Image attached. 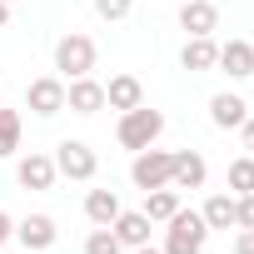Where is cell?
I'll list each match as a JSON object with an SVG mask.
<instances>
[{"label":"cell","instance_id":"6da1fadb","mask_svg":"<svg viewBox=\"0 0 254 254\" xmlns=\"http://www.w3.org/2000/svg\"><path fill=\"white\" fill-rule=\"evenodd\" d=\"M115 135H120L125 150H135V155H140V150H150V145L165 135V115L150 110V105H135V110H125V115H120V130H115Z\"/></svg>","mask_w":254,"mask_h":254},{"label":"cell","instance_id":"7a4b0ae2","mask_svg":"<svg viewBox=\"0 0 254 254\" xmlns=\"http://www.w3.org/2000/svg\"><path fill=\"white\" fill-rule=\"evenodd\" d=\"M165 224H170V229H165V249H160V254H199L204 239H209V224H204V214H194V209H175Z\"/></svg>","mask_w":254,"mask_h":254},{"label":"cell","instance_id":"3957f363","mask_svg":"<svg viewBox=\"0 0 254 254\" xmlns=\"http://www.w3.org/2000/svg\"><path fill=\"white\" fill-rule=\"evenodd\" d=\"M55 70H60L65 80L90 75V70H95V40H90V35H80V30L60 35V40H55Z\"/></svg>","mask_w":254,"mask_h":254},{"label":"cell","instance_id":"277c9868","mask_svg":"<svg viewBox=\"0 0 254 254\" xmlns=\"http://www.w3.org/2000/svg\"><path fill=\"white\" fill-rule=\"evenodd\" d=\"M170 175H175V155L170 150H140L135 155V165H130V180H135V190H165L170 185Z\"/></svg>","mask_w":254,"mask_h":254},{"label":"cell","instance_id":"5b68a950","mask_svg":"<svg viewBox=\"0 0 254 254\" xmlns=\"http://www.w3.org/2000/svg\"><path fill=\"white\" fill-rule=\"evenodd\" d=\"M55 170L65 175V180H95V170H100V160H95V150L85 145V140H60L55 145Z\"/></svg>","mask_w":254,"mask_h":254},{"label":"cell","instance_id":"8992f818","mask_svg":"<svg viewBox=\"0 0 254 254\" xmlns=\"http://www.w3.org/2000/svg\"><path fill=\"white\" fill-rule=\"evenodd\" d=\"M25 110H35L40 120L60 115V110H65V80H55V75L30 80V85H25Z\"/></svg>","mask_w":254,"mask_h":254},{"label":"cell","instance_id":"52a82bcc","mask_svg":"<svg viewBox=\"0 0 254 254\" xmlns=\"http://www.w3.org/2000/svg\"><path fill=\"white\" fill-rule=\"evenodd\" d=\"M65 110H75V115H100V110H105V85L90 80V75L65 80Z\"/></svg>","mask_w":254,"mask_h":254},{"label":"cell","instance_id":"ba28073f","mask_svg":"<svg viewBox=\"0 0 254 254\" xmlns=\"http://www.w3.org/2000/svg\"><path fill=\"white\" fill-rule=\"evenodd\" d=\"M110 229H115V239H120L125 249H140V244H150V229H155V224H150L145 209H120Z\"/></svg>","mask_w":254,"mask_h":254},{"label":"cell","instance_id":"9c48e42d","mask_svg":"<svg viewBox=\"0 0 254 254\" xmlns=\"http://www.w3.org/2000/svg\"><path fill=\"white\" fill-rule=\"evenodd\" d=\"M55 155H40V150H30L25 160H20V170H15V180L25 185V190H50L55 185Z\"/></svg>","mask_w":254,"mask_h":254},{"label":"cell","instance_id":"30bf717a","mask_svg":"<svg viewBox=\"0 0 254 254\" xmlns=\"http://www.w3.org/2000/svg\"><path fill=\"white\" fill-rule=\"evenodd\" d=\"M15 239H20L25 249H35V254H40V249H50V244L60 239V229H55V219H50V214H25V219L15 224Z\"/></svg>","mask_w":254,"mask_h":254},{"label":"cell","instance_id":"8fae6325","mask_svg":"<svg viewBox=\"0 0 254 254\" xmlns=\"http://www.w3.org/2000/svg\"><path fill=\"white\" fill-rule=\"evenodd\" d=\"M214 65H219L229 80H249V75H254V45H249V40H224Z\"/></svg>","mask_w":254,"mask_h":254},{"label":"cell","instance_id":"7c38bea8","mask_svg":"<svg viewBox=\"0 0 254 254\" xmlns=\"http://www.w3.org/2000/svg\"><path fill=\"white\" fill-rule=\"evenodd\" d=\"M180 25H185V35H214L219 30V5L214 0H190V5H180Z\"/></svg>","mask_w":254,"mask_h":254},{"label":"cell","instance_id":"4fadbf2b","mask_svg":"<svg viewBox=\"0 0 254 254\" xmlns=\"http://www.w3.org/2000/svg\"><path fill=\"white\" fill-rule=\"evenodd\" d=\"M204 180H209L204 155H199V150H180V155H175V175H170V185H175V190H199Z\"/></svg>","mask_w":254,"mask_h":254},{"label":"cell","instance_id":"5bb4252c","mask_svg":"<svg viewBox=\"0 0 254 254\" xmlns=\"http://www.w3.org/2000/svg\"><path fill=\"white\" fill-rule=\"evenodd\" d=\"M105 105L110 110H135V105H145V85L135 80V75H110V85H105Z\"/></svg>","mask_w":254,"mask_h":254},{"label":"cell","instance_id":"9a60e30c","mask_svg":"<svg viewBox=\"0 0 254 254\" xmlns=\"http://www.w3.org/2000/svg\"><path fill=\"white\" fill-rule=\"evenodd\" d=\"M214 60H219V45H214V35H190V40H185V50H180V65H185L190 75H199V70H214Z\"/></svg>","mask_w":254,"mask_h":254},{"label":"cell","instance_id":"2e32d148","mask_svg":"<svg viewBox=\"0 0 254 254\" xmlns=\"http://www.w3.org/2000/svg\"><path fill=\"white\" fill-rule=\"evenodd\" d=\"M209 120L219 125V130H239V125L249 120V105H244L239 95H229V90H219V95L209 100Z\"/></svg>","mask_w":254,"mask_h":254},{"label":"cell","instance_id":"e0dca14e","mask_svg":"<svg viewBox=\"0 0 254 254\" xmlns=\"http://www.w3.org/2000/svg\"><path fill=\"white\" fill-rule=\"evenodd\" d=\"M115 214H120V194L115 190H90L85 194V219L90 224H115Z\"/></svg>","mask_w":254,"mask_h":254},{"label":"cell","instance_id":"ac0fdd59","mask_svg":"<svg viewBox=\"0 0 254 254\" xmlns=\"http://www.w3.org/2000/svg\"><path fill=\"white\" fill-rule=\"evenodd\" d=\"M175 209H180V190H175V185H165V190H145V214H150V224H165Z\"/></svg>","mask_w":254,"mask_h":254},{"label":"cell","instance_id":"d6986e66","mask_svg":"<svg viewBox=\"0 0 254 254\" xmlns=\"http://www.w3.org/2000/svg\"><path fill=\"white\" fill-rule=\"evenodd\" d=\"M199 214H204L209 229H229V224H234V194H209Z\"/></svg>","mask_w":254,"mask_h":254},{"label":"cell","instance_id":"ffe728a7","mask_svg":"<svg viewBox=\"0 0 254 254\" xmlns=\"http://www.w3.org/2000/svg\"><path fill=\"white\" fill-rule=\"evenodd\" d=\"M15 150H20V115L0 105V160L15 155Z\"/></svg>","mask_w":254,"mask_h":254},{"label":"cell","instance_id":"44dd1931","mask_svg":"<svg viewBox=\"0 0 254 254\" xmlns=\"http://www.w3.org/2000/svg\"><path fill=\"white\" fill-rule=\"evenodd\" d=\"M229 190L234 194H254V155H239L229 165Z\"/></svg>","mask_w":254,"mask_h":254},{"label":"cell","instance_id":"7402d4cb","mask_svg":"<svg viewBox=\"0 0 254 254\" xmlns=\"http://www.w3.org/2000/svg\"><path fill=\"white\" fill-rule=\"evenodd\" d=\"M120 249H125V244L115 239V229H110V224H95V229H90V239H85V254H120Z\"/></svg>","mask_w":254,"mask_h":254},{"label":"cell","instance_id":"603a6c76","mask_svg":"<svg viewBox=\"0 0 254 254\" xmlns=\"http://www.w3.org/2000/svg\"><path fill=\"white\" fill-rule=\"evenodd\" d=\"M130 5H135V0H95V15H100V20H125Z\"/></svg>","mask_w":254,"mask_h":254},{"label":"cell","instance_id":"cb8c5ba5","mask_svg":"<svg viewBox=\"0 0 254 254\" xmlns=\"http://www.w3.org/2000/svg\"><path fill=\"white\" fill-rule=\"evenodd\" d=\"M234 229H254V194L234 199Z\"/></svg>","mask_w":254,"mask_h":254},{"label":"cell","instance_id":"d4e9b609","mask_svg":"<svg viewBox=\"0 0 254 254\" xmlns=\"http://www.w3.org/2000/svg\"><path fill=\"white\" fill-rule=\"evenodd\" d=\"M234 254H254V229H239V239H234Z\"/></svg>","mask_w":254,"mask_h":254},{"label":"cell","instance_id":"484cf974","mask_svg":"<svg viewBox=\"0 0 254 254\" xmlns=\"http://www.w3.org/2000/svg\"><path fill=\"white\" fill-rule=\"evenodd\" d=\"M10 234H15V219H10L5 209H0V249H5V239H10Z\"/></svg>","mask_w":254,"mask_h":254},{"label":"cell","instance_id":"4316f807","mask_svg":"<svg viewBox=\"0 0 254 254\" xmlns=\"http://www.w3.org/2000/svg\"><path fill=\"white\" fill-rule=\"evenodd\" d=\"M239 135H244V150H249V155H254V115H249V120H244V125H239Z\"/></svg>","mask_w":254,"mask_h":254},{"label":"cell","instance_id":"83f0119b","mask_svg":"<svg viewBox=\"0 0 254 254\" xmlns=\"http://www.w3.org/2000/svg\"><path fill=\"white\" fill-rule=\"evenodd\" d=\"M10 25V5H5V0H0V30H5Z\"/></svg>","mask_w":254,"mask_h":254},{"label":"cell","instance_id":"f1b7e54d","mask_svg":"<svg viewBox=\"0 0 254 254\" xmlns=\"http://www.w3.org/2000/svg\"><path fill=\"white\" fill-rule=\"evenodd\" d=\"M135 254H160V249H150V244H140V249H135Z\"/></svg>","mask_w":254,"mask_h":254},{"label":"cell","instance_id":"f546056e","mask_svg":"<svg viewBox=\"0 0 254 254\" xmlns=\"http://www.w3.org/2000/svg\"><path fill=\"white\" fill-rule=\"evenodd\" d=\"M5 5H15V0H5Z\"/></svg>","mask_w":254,"mask_h":254}]
</instances>
